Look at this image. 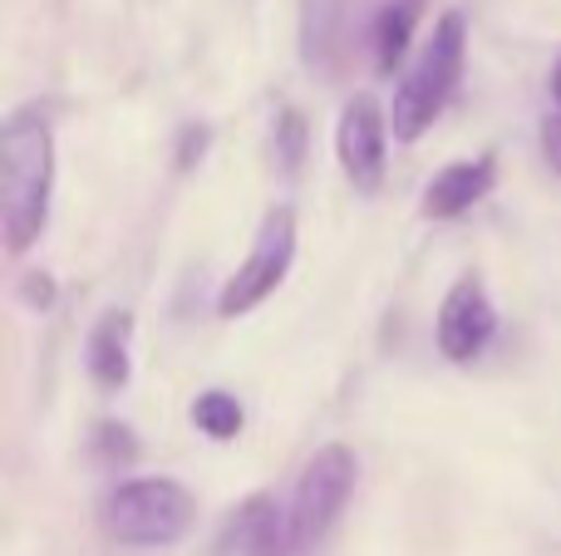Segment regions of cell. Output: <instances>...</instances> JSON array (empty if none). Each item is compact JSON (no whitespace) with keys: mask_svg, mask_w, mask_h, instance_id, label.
<instances>
[{"mask_svg":"<svg viewBox=\"0 0 561 556\" xmlns=\"http://www.w3.org/2000/svg\"><path fill=\"white\" fill-rule=\"evenodd\" d=\"M49 202H55V134L45 114H10L0 134V232L10 256H25L45 236Z\"/></svg>","mask_w":561,"mask_h":556,"instance_id":"obj_1","label":"cell"},{"mask_svg":"<svg viewBox=\"0 0 561 556\" xmlns=\"http://www.w3.org/2000/svg\"><path fill=\"white\" fill-rule=\"evenodd\" d=\"M463 55H468V20L463 10H444L434 20L419 65L399 79L394 104H389V128L399 143H419L434 128V118L444 114V104L454 99L458 79H463Z\"/></svg>","mask_w":561,"mask_h":556,"instance_id":"obj_2","label":"cell"},{"mask_svg":"<svg viewBox=\"0 0 561 556\" xmlns=\"http://www.w3.org/2000/svg\"><path fill=\"white\" fill-rule=\"evenodd\" d=\"M193 493L173 478H128L104 498V528L124 547H173L193 528Z\"/></svg>","mask_w":561,"mask_h":556,"instance_id":"obj_3","label":"cell"},{"mask_svg":"<svg viewBox=\"0 0 561 556\" xmlns=\"http://www.w3.org/2000/svg\"><path fill=\"white\" fill-rule=\"evenodd\" d=\"M359 478V459L345 443H325L310 453V463L300 468V483L290 493V532H296V552H316L330 537V528L340 522L350 493Z\"/></svg>","mask_w":561,"mask_h":556,"instance_id":"obj_4","label":"cell"},{"mask_svg":"<svg viewBox=\"0 0 561 556\" xmlns=\"http://www.w3.org/2000/svg\"><path fill=\"white\" fill-rule=\"evenodd\" d=\"M290 262H296V212L280 202L262 217L247 262L227 276L222 296H217V315H222V321L252 315L256 305H262L266 296H276V286L290 276Z\"/></svg>","mask_w":561,"mask_h":556,"instance_id":"obj_5","label":"cell"},{"mask_svg":"<svg viewBox=\"0 0 561 556\" xmlns=\"http://www.w3.org/2000/svg\"><path fill=\"white\" fill-rule=\"evenodd\" d=\"M385 143H389V114L379 108L375 94H355L340 108L335 124V158L355 193L375 197L385 187Z\"/></svg>","mask_w":561,"mask_h":556,"instance_id":"obj_6","label":"cell"},{"mask_svg":"<svg viewBox=\"0 0 561 556\" xmlns=\"http://www.w3.org/2000/svg\"><path fill=\"white\" fill-rule=\"evenodd\" d=\"M497 331V305L488 296V286L478 276H458L448 286L444 305H438V321H434V335H438V350L448 355L454 364H468L488 350Z\"/></svg>","mask_w":561,"mask_h":556,"instance_id":"obj_7","label":"cell"},{"mask_svg":"<svg viewBox=\"0 0 561 556\" xmlns=\"http://www.w3.org/2000/svg\"><path fill=\"white\" fill-rule=\"evenodd\" d=\"M493 183H497V163L488 153L463 158V163H448L428 177L419 212H424L428 222H454V217H463L468 207L483 202V197L493 193Z\"/></svg>","mask_w":561,"mask_h":556,"instance_id":"obj_8","label":"cell"},{"mask_svg":"<svg viewBox=\"0 0 561 556\" xmlns=\"http://www.w3.org/2000/svg\"><path fill=\"white\" fill-rule=\"evenodd\" d=\"M227 552L232 556H296L290 508H280L272 493H256L227 522Z\"/></svg>","mask_w":561,"mask_h":556,"instance_id":"obj_9","label":"cell"},{"mask_svg":"<svg viewBox=\"0 0 561 556\" xmlns=\"http://www.w3.org/2000/svg\"><path fill=\"white\" fill-rule=\"evenodd\" d=\"M89 374L99 390H124L134 374V315L108 311L104 321L89 331Z\"/></svg>","mask_w":561,"mask_h":556,"instance_id":"obj_10","label":"cell"},{"mask_svg":"<svg viewBox=\"0 0 561 556\" xmlns=\"http://www.w3.org/2000/svg\"><path fill=\"white\" fill-rule=\"evenodd\" d=\"M424 15V0H389L375 20V65L379 74H394L399 59L409 55V39H414V25Z\"/></svg>","mask_w":561,"mask_h":556,"instance_id":"obj_11","label":"cell"},{"mask_svg":"<svg viewBox=\"0 0 561 556\" xmlns=\"http://www.w3.org/2000/svg\"><path fill=\"white\" fill-rule=\"evenodd\" d=\"M335 25H340V0H300V55H306V65L316 69L330 65Z\"/></svg>","mask_w":561,"mask_h":556,"instance_id":"obj_12","label":"cell"},{"mask_svg":"<svg viewBox=\"0 0 561 556\" xmlns=\"http://www.w3.org/2000/svg\"><path fill=\"white\" fill-rule=\"evenodd\" d=\"M193 424L207 433L213 443H232L237 433H242L247 414H242V399L227 390H207L193 399Z\"/></svg>","mask_w":561,"mask_h":556,"instance_id":"obj_13","label":"cell"},{"mask_svg":"<svg viewBox=\"0 0 561 556\" xmlns=\"http://www.w3.org/2000/svg\"><path fill=\"white\" fill-rule=\"evenodd\" d=\"M94 443H99V453H104V459H114V463H134L138 459V443H134V429H128V424L104 419L94 429Z\"/></svg>","mask_w":561,"mask_h":556,"instance_id":"obj_14","label":"cell"},{"mask_svg":"<svg viewBox=\"0 0 561 556\" xmlns=\"http://www.w3.org/2000/svg\"><path fill=\"white\" fill-rule=\"evenodd\" d=\"M276 148H280V158H286V173H296L300 158H306V124H300V114H290V108L276 118Z\"/></svg>","mask_w":561,"mask_h":556,"instance_id":"obj_15","label":"cell"},{"mask_svg":"<svg viewBox=\"0 0 561 556\" xmlns=\"http://www.w3.org/2000/svg\"><path fill=\"white\" fill-rule=\"evenodd\" d=\"M20 296H25L30 305H39V311H45V305H55V281H49L45 271H30L25 281H20Z\"/></svg>","mask_w":561,"mask_h":556,"instance_id":"obj_16","label":"cell"},{"mask_svg":"<svg viewBox=\"0 0 561 556\" xmlns=\"http://www.w3.org/2000/svg\"><path fill=\"white\" fill-rule=\"evenodd\" d=\"M542 158L552 163V173H561V108L542 118Z\"/></svg>","mask_w":561,"mask_h":556,"instance_id":"obj_17","label":"cell"},{"mask_svg":"<svg viewBox=\"0 0 561 556\" xmlns=\"http://www.w3.org/2000/svg\"><path fill=\"white\" fill-rule=\"evenodd\" d=\"M203 148H207V128H187L183 143H178V167H193L203 158Z\"/></svg>","mask_w":561,"mask_h":556,"instance_id":"obj_18","label":"cell"},{"mask_svg":"<svg viewBox=\"0 0 561 556\" xmlns=\"http://www.w3.org/2000/svg\"><path fill=\"white\" fill-rule=\"evenodd\" d=\"M552 94H557V104H561V59H557V69H552Z\"/></svg>","mask_w":561,"mask_h":556,"instance_id":"obj_19","label":"cell"}]
</instances>
